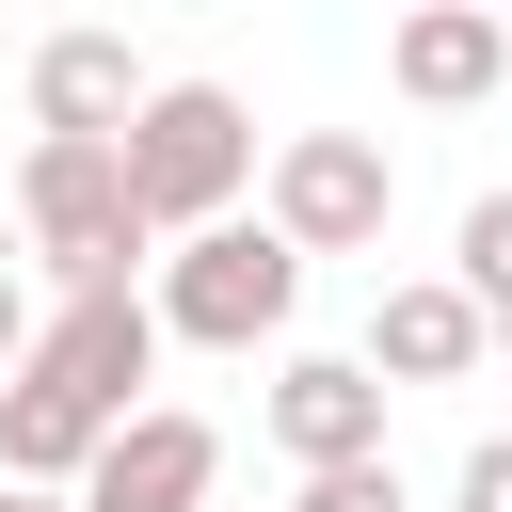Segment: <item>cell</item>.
<instances>
[{"mask_svg":"<svg viewBox=\"0 0 512 512\" xmlns=\"http://www.w3.org/2000/svg\"><path fill=\"white\" fill-rule=\"evenodd\" d=\"M384 80H400L416 112H480V96L512 80V16H464V0H416V16H400V48H384Z\"/></svg>","mask_w":512,"mask_h":512,"instance_id":"cell-10","label":"cell"},{"mask_svg":"<svg viewBox=\"0 0 512 512\" xmlns=\"http://www.w3.org/2000/svg\"><path fill=\"white\" fill-rule=\"evenodd\" d=\"M288 512H416V496H400V464H336V480H304Z\"/></svg>","mask_w":512,"mask_h":512,"instance_id":"cell-13","label":"cell"},{"mask_svg":"<svg viewBox=\"0 0 512 512\" xmlns=\"http://www.w3.org/2000/svg\"><path fill=\"white\" fill-rule=\"evenodd\" d=\"M112 160H128L144 240H208V224H240V192H256V112H240L224 80H160Z\"/></svg>","mask_w":512,"mask_h":512,"instance_id":"cell-1","label":"cell"},{"mask_svg":"<svg viewBox=\"0 0 512 512\" xmlns=\"http://www.w3.org/2000/svg\"><path fill=\"white\" fill-rule=\"evenodd\" d=\"M112 432L80 416V400H48V384H0V480H32V496H80V464H96Z\"/></svg>","mask_w":512,"mask_h":512,"instance_id":"cell-11","label":"cell"},{"mask_svg":"<svg viewBox=\"0 0 512 512\" xmlns=\"http://www.w3.org/2000/svg\"><path fill=\"white\" fill-rule=\"evenodd\" d=\"M32 336H48V320H32V288H16V272H0V384H16V368H32Z\"/></svg>","mask_w":512,"mask_h":512,"instance_id":"cell-15","label":"cell"},{"mask_svg":"<svg viewBox=\"0 0 512 512\" xmlns=\"http://www.w3.org/2000/svg\"><path fill=\"white\" fill-rule=\"evenodd\" d=\"M448 512H512V432H480V448H464V480H448Z\"/></svg>","mask_w":512,"mask_h":512,"instance_id":"cell-14","label":"cell"},{"mask_svg":"<svg viewBox=\"0 0 512 512\" xmlns=\"http://www.w3.org/2000/svg\"><path fill=\"white\" fill-rule=\"evenodd\" d=\"M0 512H80V496H32V480H0Z\"/></svg>","mask_w":512,"mask_h":512,"instance_id":"cell-16","label":"cell"},{"mask_svg":"<svg viewBox=\"0 0 512 512\" xmlns=\"http://www.w3.org/2000/svg\"><path fill=\"white\" fill-rule=\"evenodd\" d=\"M80 512H224V432L176 416V400H144V416L80 464Z\"/></svg>","mask_w":512,"mask_h":512,"instance_id":"cell-7","label":"cell"},{"mask_svg":"<svg viewBox=\"0 0 512 512\" xmlns=\"http://www.w3.org/2000/svg\"><path fill=\"white\" fill-rule=\"evenodd\" d=\"M16 224H32V256H48L64 288H128V256H160L112 144H32V160H16Z\"/></svg>","mask_w":512,"mask_h":512,"instance_id":"cell-3","label":"cell"},{"mask_svg":"<svg viewBox=\"0 0 512 512\" xmlns=\"http://www.w3.org/2000/svg\"><path fill=\"white\" fill-rule=\"evenodd\" d=\"M384 208H400V160H384L368 128H288V144H272V208H256V224H272L288 256H368Z\"/></svg>","mask_w":512,"mask_h":512,"instance_id":"cell-4","label":"cell"},{"mask_svg":"<svg viewBox=\"0 0 512 512\" xmlns=\"http://www.w3.org/2000/svg\"><path fill=\"white\" fill-rule=\"evenodd\" d=\"M256 416H272V448H288L304 480L384 464V368H368V352H288V368L256 384Z\"/></svg>","mask_w":512,"mask_h":512,"instance_id":"cell-6","label":"cell"},{"mask_svg":"<svg viewBox=\"0 0 512 512\" xmlns=\"http://www.w3.org/2000/svg\"><path fill=\"white\" fill-rule=\"evenodd\" d=\"M464 304H480V320H512V192H480V208H464Z\"/></svg>","mask_w":512,"mask_h":512,"instance_id":"cell-12","label":"cell"},{"mask_svg":"<svg viewBox=\"0 0 512 512\" xmlns=\"http://www.w3.org/2000/svg\"><path fill=\"white\" fill-rule=\"evenodd\" d=\"M144 96H160V80L128 64V32H48V48H32V144H128Z\"/></svg>","mask_w":512,"mask_h":512,"instance_id":"cell-8","label":"cell"},{"mask_svg":"<svg viewBox=\"0 0 512 512\" xmlns=\"http://www.w3.org/2000/svg\"><path fill=\"white\" fill-rule=\"evenodd\" d=\"M480 352H496V320L464 304V272H400V288L368 304V368H384V400H400V384H464Z\"/></svg>","mask_w":512,"mask_h":512,"instance_id":"cell-9","label":"cell"},{"mask_svg":"<svg viewBox=\"0 0 512 512\" xmlns=\"http://www.w3.org/2000/svg\"><path fill=\"white\" fill-rule=\"evenodd\" d=\"M464 16H512V0H464Z\"/></svg>","mask_w":512,"mask_h":512,"instance_id":"cell-17","label":"cell"},{"mask_svg":"<svg viewBox=\"0 0 512 512\" xmlns=\"http://www.w3.org/2000/svg\"><path fill=\"white\" fill-rule=\"evenodd\" d=\"M288 320H304V256H288L272 224H208V240L160 256V336H192V352H272Z\"/></svg>","mask_w":512,"mask_h":512,"instance_id":"cell-2","label":"cell"},{"mask_svg":"<svg viewBox=\"0 0 512 512\" xmlns=\"http://www.w3.org/2000/svg\"><path fill=\"white\" fill-rule=\"evenodd\" d=\"M16 384H48V400H80L96 432H128L144 384H160V304H144V288H64Z\"/></svg>","mask_w":512,"mask_h":512,"instance_id":"cell-5","label":"cell"},{"mask_svg":"<svg viewBox=\"0 0 512 512\" xmlns=\"http://www.w3.org/2000/svg\"><path fill=\"white\" fill-rule=\"evenodd\" d=\"M496 352H512V320H496Z\"/></svg>","mask_w":512,"mask_h":512,"instance_id":"cell-18","label":"cell"}]
</instances>
